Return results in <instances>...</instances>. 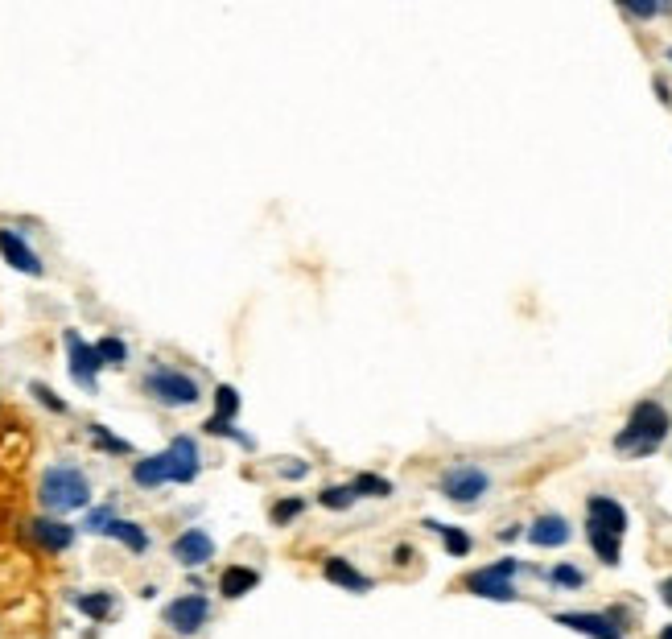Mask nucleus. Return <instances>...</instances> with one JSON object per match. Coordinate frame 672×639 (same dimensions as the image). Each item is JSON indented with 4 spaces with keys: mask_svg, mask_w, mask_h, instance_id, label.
Wrapping results in <instances>:
<instances>
[{
    "mask_svg": "<svg viewBox=\"0 0 672 639\" xmlns=\"http://www.w3.org/2000/svg\"><path fill=\"white\" fill-rule=\"evenodd\" d=\"M29 392H33V396H38V400H42V405H46V409H54V413H66V400H58V396H54V392H50L46 384H29Z\"/></svg>",
    "mask_w": 672,
    "mask_h": 639,
    "instance_id": "30",
    "label": "nucleus"
},
{
    "mask_svg": "<svg viewBox=\"0 0 672 639\" xmlns=\"http://www.w3.org/2000/svg\"><path fill=\"white\" fill-rule=\"evenodd\" d=\"M91 437H95V446H99V450H112V454H132V446L124 442V437H112L104 425H91Z\"/></svg>",
    "mask_w": 672,
    "mask_h": 639,
    "instance_id": "26",
    "label": "nucleus"
},
{
    "mask_svg": "<svg viewBox=\"0 0 672 639\" xmlns=\"http://www.w3.org/2000/svg\"><path fill=\"white\" fill-rule=\"evenodd\" d=\"M660 639H672V627H664V631H660Z\"/></svg>",
    "mask_w": 672,
    "mask_h": 639,
    "instance_id": "32",
    "label": "nucleus"
},
{
    "mask_svg": "<svg viewBox=\"0 0 672 639\" xmlns=\"http://www.w3.org/2000/svg\"><path fill=\"white\" fill-rule=\"evenodd\" d=\"M38 499L46 512L66 516V512H79L91 503V483L79 466H50L38 483Z\"/></svg>",
    "mask_w": 672,
    "mask_h": 639,
    "instance_id": "3",
    "label": "nucleus"
},
{
    "mask_svg": "<svg viewBox=\"0 0 672 639\" xmlns=\"http://www.w3.org/2000/svg\"><path fill=\"white\" fill-rule=\"evenodd\" d=\"M0 256H5V264H13L17 273H25V277H42L38 252H33V248L25 244V235L13 231V227H0Z\"/></svg>",
    "mask_w": 672,
    "mask_h": 639,
    "instance_id": "10",
    "label": "nucleus"
},
{
    "mask_svg": "<svg viewBox=\"0 0 672 639\" xmlns=\"http://www.w3.org/2000/svg\"><path fill=\"white\" fill-rule=\"evenodd\" d=\"M207 619H211V602L203 594H182V598H174L170 607H165V627L178 631V635L203 631Z\"/></svg>",
    "mask_w": 672,
    "mask_h": 639,
    "instance_id": "8",
    "label": "nucleus"
},
{
    "mask_svg": "<svg viewBox=\"0 0 672 639\" xmlns=\"http://www.w3.org/2000/svg\"><path fill=\"white\" fill-rule=\"evenodd\" d=\"M668 58H672V50H668Z\"/></svg>",
    "mask_w": 672,
    "mask_h": 639,
    "instance_id": "33",
    "label": "nucleus"
},
{
    "mask_svg": "<svg viewBox=\"0 0 672 639\" xmlns=\"http://www.w3.org/2000/svg\"><path fill=\"white\" fill-rule=\"evenodd\" d=\"M95 351H99V359H104V367H124L128 363V347H124V339H116V334L99 339Z\"/></svg>",
    "mask_w": 672,
    "mask_h": 639,
    "instance_id": "21",
    "label": "nucleus"
},
{
    "mask_svg": "<svg viewBox=\"0 0 672 639\" xmlns=\"http://www.w3.org/2000/svg\"><path fill=\"white\" fill-rule=\"evenodd\" d=\"M256 582H260L256 569H248V565H227L223 578H219V594H223V598H244V594L256 590Z\"/></svg>",
    "mask_w": 672,
    "mask_h": 639,
    "instance_id": "17",
    "label": "nucleus"
},
{
    "mask_svg": "<svg viewBox=\"0 0 672 639\" xmlns=\"http://www.w3.org/2000/svg\"><path fill=\"white\" fill-rule=\"evenodd\" d=\"M355 495H367V499H388L392 495V483L380 479V475H355Z\"/></svg>",
    "mask_w": 672,
    "mask_h": 639,
    "instance_id": "22",
    "label": "nucleus"
},
{
    "mask_svg": "<svg viewBox=\"0 0 672 639\" xmlns=\"http://www.w3.org/2000/svg\"><path fill=\"white\" fill-rule=\"evenodd\" d=\"M557 623L569 627V631H578V635H590V639H623V627H619L611 615H594V611H561Z\"/></svg>",
    "mask_w": 672,
    "mask_h": 639,
    "instance_id": "12",
    "label": "nucleus"
},
{
    "mask_svg": "<svg viewBox=\"0 0 672 639\" xmlns=\"http://www.w3.org/2000/svg\"><path fill=\"white\" fill-rule=\"evenodd\" d=\"M322 574H326L330 586H343V590H351V594H367V590H372V578L359 574V569H355L351 561H343V557H326Z\"/></svg>",
    "mask_w": 672,
    "mask_h": 639,
    "instance_id": "15",
    "label": "nucleus"
},
{
    "mask_svg": "<svg viewBox=\"0 0 672 639\" xmlns=\"http://www.w3.org/2000/svg\"><path fill=\"white\" fill-rule=\"evenodd\" d=\"M549 578H553L557 586H569V590H578V586L586 582V578H582V569H574V565H557Z\"/></svg>",
    "mask_w": 672,
    "mask_h": 639,
    "instance_id": "29",
    "label": "nucleus"
},
{
    "mask_svg": "<svg viewBox=\"0 0 672 639\" xmlns=\"http://www.w3.org/2000/svg\"><path fill=\"white\" fill-rule=\"evenodd\" d=\"M75 607L87 619H108L112 607H116V598H112V590H91V594H75Z\"/></svg>",
    "mask_w": 672,
    "mask_h": 639,
    "instance_id": "19",
    "label": "nucleus"
},
{
    "mask_svg": "<svg viewBox=\"0 0 672 639\" xmlns=\"http://www.w3.org/2000/svg\"><path fill=\"white\" fill-rule=\"evenodd\" d=\"M569 536H574V528H569V520L565 516H557V512H549V516H536L532 524H528V541L536 545V549H561Z\"/></svg>",
    "mask_w": 672,
    "mask_h": 639,
    "instance_id": "14",
    "label": "nucleus"
},
{
    "mask_svg": "<svg viewBox=\"0 0 672 639\" xmlns=\"http://www.w3.org/2000/svg\"><path fill=\"white\" fill-rule=\"evenodd\" d=\"M203 429H207V433H215V437H231V442H240L244 450H252V437H248V433H240V429H235L231 421H223V417H211Z\"/></svg>",
    "mask_w": 672,
    "mask_h": 639,
    "instance_id": "25",
    "label": "nucleus"
},
{
    "mask_svg": "<svg viewBox=\"0 0 672 639\" xmlns=\"http://www.w3.org/2000/svg\"><path fill=\"white\" fill-rule=\"evenodd\" d=\"M660 598H664V607H672V578L660 582Z\"/></svg>",
    "mask_w": 672,
    "mask_h": 639,
    "instance_id": "31",
    "label": "nucleus"
},
{
    "mask_svg": "<svg viewBox=\"0 0 672 639\" xmlns=\"http://www.w3.org/2000/svg\"><path fill=\"white\" fill-rule=\"evenodd\" d=\"M235 413H240V392H235L231 384H219V388H215V417L231 421Z\"/></svg>",
    "mask_w": 672,
    "mask_h": 639,
    "instance_id": "24",
    "label": "nucleus"
},
{
    "mask_svg": "<svg viewBox=\"0 0 672 639\" xmlns=\"http://www.w3.org/2000/svg\"><path fill=\"white\" fill-rule=\"evenodd\" d=\"M62 343H66V359H71V380L79 388L95 392V380H99V372H104V359H99V351L83 339L79 330H66Z\"/></svg>",
    "mask_w": 672,
    "mask_h": 639,
    "instance_id": "6",
    "label": "nucleus"
},
{
    "mask_svg": "<svg viewBox=\"0 0 672 639\" xmlns=\"http://www.w3.org/2000/svg\"><path fill=\"white\" fill-rule=\"evenodd\" d=\"M165 458H170V483H194L198 470H203V454H198V442L194 437H174L170 446H165Z\"/></svg>",
    "mask_w": 672,
    "mask_h": 639,
    "instance_id": "9",
    "label": "nucleus"
},
{
    "mask_svg": "<svg viewBox=\"0 0 672 639\" xmlns=\"http://www.w3.org/2000/svg\"><path fill=\"white\" fill-rule=\"evenodd\" d=\"M112 520H116V512H112V508H91V512H87V520H83V528H87V532H108V528H112Z\"/></svg>",
    "mask_w": 672,
    "mask_h": 639,
    "instance_id": "28",
    "label": "nucleus"
},
{
    "mask_svg": "<svg viewBox=\"0 0 672 639\" xmlns=\"http://www.w3.org/2000/svg\"><path fill=\"white\" fill-rule=\"evenodd\" d=\"M145 392L165 409H190V405L203 400L198 380H190L186 372H174V367H153V372L145 376Z\"/></svg>",
    "mask_w": 672,
    "mask_h": 639,
    "instance_id": "4",
    "label": "nucleus"
},
{
    "mask_svg": "<svg viewBox=\"0 0 672 639\" xmlns=\"http://www.w3.org/2000/svg\"><path fill=\"white\" fill-rule=\"evenodd\" d=\"M664 437H668V413L656 405V400H640V405L631 409L627 425L619 429L615 450H619V454H635V458H644V454L660 450Z\"/></svg>",
    "mask_w": 672,
    "mask_h": 639,
    "instance_id": "2",
    "label": "nucleus"
},
{
    "mask_svg": "<svg viewBox=\"0 0 672 639\" xmlns=\"http://www.w3.org/2000/svg\"><path fill=\"white\" fill-rule=\"evenodd\" d=\"M487 487H491L487 470L483 466H470V462L450 466L446 475H442V495L454 499V503H479L487 495Z\"/></svg>",
    "mask_w": 672,
    "mask_h": 639,
    "instance_id": "7",
    "label": "nucleus"
},
{
    "mask_svg": "<svg viewBox=\"0 0 672 639\" xmlns=\"http://www.w3.org/2000/svg\"><path fill=\"white\" fill-rule=\"evenodd\" d=\"M29 536H33V541H38L46 553H66V549L75 545V528L62 524V520H50V516L29 520Z\"/></svg>",
    "mask_w": 672,
    "mask_h": 639,
    "instance_id": "13",
    "label": "nucleus"
},
{
    "mask_svg": "<svg viewBox=\"0 0 672 639\" xmlns=\"http://www.w3.org/2000/svg\"><path fill=\"white\" fill-rule=\"evenodd\" d=\"M512 574H520V561L516 557H503L495 565H483V569H470L462 578V586L479 598H491V602H512L516 598V586H512Z\"/></svg>",
    "mask_w": 672,
    "mask_h": 639,
    "instance_id": "5",
    "label": "nucleus"
},
{
    "mask_svg": "<svg viewBox=\"0 0 672 639\" xmlns=\"http://www.w3.org/2000/svg\"><path fill=\"white\" fill-rule=\"evenodd\" d=\"M301 512H306V503H301V499H281V503H273V512H268V516H273V524H289Z\"/></svg>",
    "mask_w": 672,
    "mask_h": 639,
    "instance_id": "27",
    "label": "nucleus"
},
{
    "mask_svg": "<svg viewBox=\"0 0 672 639\" xmlns=\"http://www.w3.org/2000/svg\"><path fill=\"white\" fill-rule=\"evenodd\" d=\"M425 528H433V532L442 536V545H446L450 557H466V553H470V536H466L462 528H454V524H438V520H425Z\"/></svg>",
    "mask_w": 672,
    "mask_h": 639,
    "instance_id": "20",
    "label": "nucleus"
},
{
    "mask_svg": "<svg viewBox=\"0 0 672 639\" xmlns=\"http://www.w3.org/2000/svg\"><path fill=\"white\" fill-rule=\"evenodd\" d=\"M170 553H174L178 565L198 569V565H207L215 557V541H211V532H203V528H186L178 541L170 545Z\"/></svg>",
    "mask_w": 672,
    "mask_h": 639,
    "instance_id": "11",
    "label": "nucleus"
},
{
    "mask_svg": "<svg viewBox=\"0 0 672 639\" xmlns=\"http://www.w3.org/2000/svg\"><path fill=\"white\" fill-rule=\"evenodd\" d=\"M104 536L120 541L128 553H145V549H149V532H145L137 520H120V516H116V520H112V528H108Z\"/></svg>",
    "mask_w": 672,
    "mask_h": 639,
    "instance_id": "18",
    "label": "nucleus"
},
{
    "mask_svg": "<svg viewBox=\"0 0 672 639\" xmlns=\"http://www.w3.org/2000/svg\"><path fill=\"white\" fill-rule=\"evenodd\" d=\"M355 499H359V495H355V487H351V483H347V487H326V491L318 495V503H322V508H330V512L351 508Z\"/></svg>",
    "mask_w": 672,
    "mask_h": 639,
    "instance_id": "23",
    "label": "nucleus"
},
{
    "mask_svg": "<svg viewBox=\"0 0 672 639\" xmlns=\"http://www.w3.org/2000/svg\"><path fill=\"white\" fill-rule=\"evenodd\" d=\"M132 483L145 487V491L170 483V458H165V450H161V454H149V458H141L137 466H132Z\"/></svg>",
    "mask_w": 672,
    "mask_h": 639,
    "instance_id": "16",
    "label": "nucleus"
},
{
    "mask_svg": "<svg viewBox=\"0 0 672 639\" xmlns=\"http://www.w3.org/2000/svg\"><path fill=\"white\" fill-rule=\"evenodd\" d=\"M586 536H590V549L598 553L602 565H619L623 536H627L623 503H615L611 495H590V503H586Z\"/></svg>",
    "mask_w": 672,
    "mask_h": 639,
    "instance_id": "1",
    "label": "nucleus"
}]
</instances>
